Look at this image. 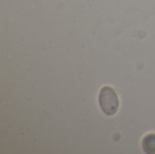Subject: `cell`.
Instances as JSON below:
<instances>
[{"instance_id":"1","label":"cell","mask_w":155,"mask_h":154,"mask_svg":"<svg viewBox=\"0 0 155 154\" xmlns=\"http://www.w3.org/2000/svg\"><path fill=\"white\" fill-rule=\"evenodd\" d=\"M101 109L106 115H114L119 107V100L116 92L108 86L102 88L99 94Z\"/></svg>"},{"instance_id":"2","label":"cell","mask_w":155,"mask_h":154,"mask_svg":"<svg viewBox=\"0 0 155 154\" xmlns=\"http://www.w3.org/2000/svg\"><path fill=\"white\" fill-rule=\"evenodd\" d=\"M143 148L147 153H155V134H148L143 139Z\"/></svg>"}]
</instances>
